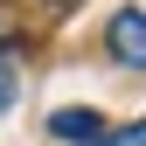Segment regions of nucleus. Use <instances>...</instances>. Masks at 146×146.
Wrapping results in <instances>:
<instances>
[{
    "label": "nucleus",
    "instance_id": "4",
    "mask_svg": "<svg viewBox=\"0 0 146 146\" xmlns=\"http://www.w3.org/2000/svg\"><path fill=\"white\" fill-rule=\"evenodd\" d=\"M90 146H146V118L139 125H118V132H104V139H90Z\"/></svg>",
    "mask_w": 146,
    "mask_h": 146
},
{
    "label": "nucleus",
    "instance_id": "3",
    "mask_svg": "<svg viewBox=\"0 0 146 146\" xmlns=\"http://www.w3.org/2000/svg\"><path fill=\"white\" fill-rule=\"evenodd\" d=\"M14 98H21V56H14V42H0V118L14 111Z\"/></svg>",
    "mask_w": 146,
    "mask_h": 146
},
{
    "label": "nucleus",
    "instance_id": "5",
    "mask_svg": "<svg viewBox=\"0 0 146 146\" xmlns=\"http://www.w3.org/2000/svg\"><path fill=\"white\" fill-rule=\"evenodd\" d=\"M49 7H70V0H49Z\"/></svg>",
    "mask_w": 146,
    "mask_h": 146
},
{
    "label": "nucleus",
    "instance_id": "1",
    "mask_svg": "<svg viewBox=\"0 0 146 146\" xmlns=\"http://www.w3.org/2000/svg\"><path fill=\"white\" fill-rule=\"evenodd\" d=\"M104 56H111L118 70H146V14H139V7L111 14V28H104Z\"/></svg>",
    "mask_w": 146,
    "mask_h": 146
},
{
    "label": "nucleus",
    "instance_id": "2",
    "mask_svg": "<svg viewBox=\"0 0 146 146\" xmlns=\"http://www.w3.org/2000/svg\"><path fill=\"white\" fill-rule=\"evenodd\" d=\"M49 132H56V139H77V146H90V139H104V118H98V111H56V118H49Z\"/></svg>",
    "mask_w": 146,
    "mask_h": 146
}]
</instances>
